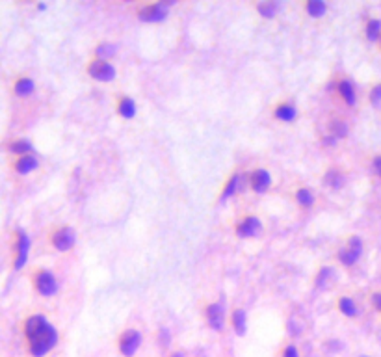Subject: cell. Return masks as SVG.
<instances>
[{
    "label": "cell",
    "mask_w": 381,
    "mask_h": 357,
    "mask_svg": "<svg viewBox=\"0 0 381 357\" xmlns=\"http://www.w3.org/2000/svg\"><path fill=\"white\" fill-rule=\"evenodd\" d=\"M275 117L281 121H292L296 117V108L292 105H279L275 108Z\"/></svg>",
    "instance_id": "4fadbf2b"
},
{
    "label": "cell",
    "mask_w": 381,
    "mask_h": 357,
    "mask_svg": "<svg viewBox=\"0 0 381 357\" xmlns=\"http://www.w3.org/2000/svg\"><path fill=\"white\" fill-rule=\"evenodd\" d=\"M329 130H331V136H335V138H344L348 134V125L344 121H340V119H335L329 125Z\"/></svg>",
    "instance_id": "44dd1931"
},
{
    "label": "cell",
    "mask_w": 381,
    "mask_h": 357,
    "mask_svg": "<svg viewBox=\"0 0 381 357\" xmlns=\"http://www.w3.org/2000/svg\"><path fill=\"white\" fill-rule=\"evenodd\" d=\"M338 348H340V342H338V340H329V344H326V350L337 351Z\"/></svg>",
    "instance_id": "1f68e13d"
},
{
    "label": "cell",
    "mask_w": 381,
    "mask_h": 357,
    "mask_svg": "<svg viewBox=\"0 0 381 357\" xmlns=\"http://www.w3.org/2000/svg\"><path fill=\"white\" fill-rule=\"evenodd\" d=\"M28 247H30V240L26 234L21 233L19 236V257L15 260V268H21V266L26 262V257H28Z\"/></svg>",
    "instance_id": "8fae6325"
},
{
    "label": "cell",
    "mask_w": 381,
    "mask_h": 357,
    "mask_svg": "<svg viewBox=\"0 0 381 357\" xmlns=\"http://www.w3.org/2000/svg\"><path fill=\"white\" fill-rule=\"evenodd\" d=\"M238 183H240V177L236 175V177H233L231 181H229V185H227V188L223 190V194H222V201L223 199H227V197H231L236 192V188H238Z\"/></svg>",
    "instance_id": "484cf974"
},
{
    "label": "cell",
    "mask_w": 381,
    "mask_h": 357,
    "mask_svg": "<svg viewBox=\"0 0 381 357\" xmlns=\"http://www.w3.org/2000/svg\"><path fill=\"white\" fill-rule=\"evenodd\" d=\"M30 149H32V143L25 142V140H23V142H15L12 145L13 153H26V151H30Z\"/></svg>",
    "instance_id": "4316f807"
},
{
    "label": "cell",
    "mask_w": 381,
    "mask_h": 357,
    "mask_svg": "<svg viewBox=\"0 0 381 357\" xmlns=\"http://www.w3.org/2000/svg\"><path fill=\"white\" fill-rule=\"evenodd\" d=\"M374 167H375V171H377V175L381 177V156H377L374 160Z\"/></svg>",
    "instance_id": "d6a6232c"
},
{
    "label": "cell",
    "mask_w": 381,
    "mask_h": 357,
    "mask_svg": "<svg viewBox=\"0 0 381 357\" xmlns=\"http://www.w3.org/2000/svg\"><path fill=\"white\" fill-rule=\"evenodd\" d=\"M140 342H142V335L134 329H129V331L123 333V337L119 339V350L125 357H132L140 348Z\"/></svg>",
    "instance_id": "7a4b0ae2"
},
{
    "label": "cell",
    "mask_w": 381,
    "mask_h": 357,
    "mask_svg": "<svg viewBox=\"0 0 381 357\" xmlns=\"http://www.w3.org/2000/svg\"><path fill=\"white\" fill-rule=\"evenodd\" d=\"M207 320L216 331H222L223 326H225V313H223V307L220 303H214L207 309Z\"/></svg>",
    "instance_id": "52a82bcc"
},
{
    "label": "cell",
    "mask_w": 381,
    "mask_h": 357,
    "mask_svg": "<svg viewBox=\"0 0 381 357\" xmlns=\"http://www.w3.org/2000/svg\"><path fill=\"white\" fill-rule=\"evenodd\" d=\"M251 186L253 190L258 192V194H262V192L270 186V173L264 171V169H258L251 175Z\"/></svg>",
    "instance_id": "30bf717a"
},
{
    "label": "cell",
    "mask_w": 381,
    "mask_h": 357,
    "mask_svg": "<svg viewBox=\"0 0 381 357\" xmlns=\"http://www.w3.org/2000/svg\"><path fill=\"white\" fill-rule=\"evenodd\" d=\"M233 324H234V331L238 335H244L246 333V313L244 311H236L233 314Z\"/></svg>",
    "instance_id": "ffe728a7"
},
{
    "label": "cell",
    "mask_w": 381,
    "mask_h": 357,
    "mask_svg": "<svg viewBox=\"0 0 381 357\" xmlns=\"http://www.w3.org/2000/svg\"><path fill=\"white\" fill-rule=\"evenodd\" d=\"M119 114H121L125 119L134 117V114H136L134 101H130V99H121V103H119Z\"/></svg>",
    "instance_id": "9a60e30c"
},
{
    "label": "cell",
    "mask_w": 381,
    "mask_h": 357,
    "mask_svg": "<svg viewBox=\"0 0 381 357\" xmlns=\"http://www.w3.org/2000/svg\"><path fill=\"white\" fill-rule=\"evenodd\" d=\"M370 101H372L374 105H379L381 103V84L372 90V93H370Z\"/></svg>",
    "instance_id": "f1b7e54d"
},
{
    "label": "cell",
    "mask_w": 381,
    "mask_h": 357,
    "mask_svg": "<svg viewBox=\"0 0 381 357\" xmlns=\"http://www.w3.org/2000/svg\"><path fill=\"white\" fill-rule=\"evenodd\" d=\"M296 199H298V203L305 205V207H311V205L314 203V196H313V192L305 190V188H302V190H298V192H296Z\"/></svg>",
    "instance_id": "603a6c76"
},
{
    "label": "cell",
    "mask_w": 381,
    "mask_h": 357,
    "mask_svg": "<svg viewBox=\"0 0 381 357\" xmlns=\"http://www.w3.org/2000/svg\"><path fill=\"white\" fill-rule=\"evenodd\" d=\"M283 357H300V353H298V350H296V346H289V348L284 350Z\"/></svg>",
    "instance_id": "4dcf8cb0"
},
{
    "label": "cell",
    "mask_w": 381,
    "mask_h": 357,
    "mask_svg": "<svg viewBox=\"0 0 381 357\" xmlns=\"http://www.w3.org/2000/svg\"><path fill=\"white\" fill-rule=\"evenodd\" d=\"M324 181H326V185H329L331 188H340V186L344 185V177H342V173L335 171V169L327 171Z\"/></svg>",
    "instance_id": "e0dca14e"
},
{
    "label": "cell",
    "mask_w": 381,
    "mask_h": 357,
    "mask_svg": "<svg viewBox=\"0 0 381 357\" xmlns=\"http://www.w3.org/2000/svg\"><path fill=\"white\" fill-rule=\"evenodd\" d=\"M327 6L326 2H322V0H311L307 4V12L313 15V17H322L324 13H326Z\"/></svg>",
    "instance_id": "ac0fdd59"
},
{
    "label": "cell",
    "mask_w": 381,
    "mask_h": 357,
    "mask_svg": "<svg viewBox=\"0 0 381 357\" xmlns=\"http://www.w3.org/2000/svg\"><path fill=\"white\" fill-rule=\"evenodd\" d=\"M333 281H335V274H333L331 268H322V272L316 277V285H318L320 289H327Z\"/></svg>",
    "instance_id": "5bb4252c"
},
{
    "label": "cell",
    "mask_w": 381,
    "mask_h": 357,
    "mask_svg": "<svg viewBox=\"0 0 381 357\" xmlns=\"http://www.w3.org/2000/svg\"><path fill=\"white\" fill-rule=\"evenodd\" d=\"M25 333L30 346V353L34 357H43L54 348L58 340V333L43 316H30L25 324Z\"/></svg>",
    "instance_id": "6da1fadb"
},
{
    "label": "cell",
    "mask_w": 381,
    "mask_h": 357,
    "mask_svg": "<svg viewBox=\"0 0 381 357\" xmlns=\"http://www.w3.org/2000/svg\"><path fill=\"white\" fill-rule=\"evenodd\" d=\"M338 92L346 99L348 105H353V103H355V92H353L350 82H340V84H338Z\"/></svg>",
    "instance_id": "d6986e66"
},
{
    "label": "cell",
    "mask_w": 381,
    "mask_h": 357,
    "mask_svg": "<svg viewBox=\"0 0 381 357\" xmlns=\"http://www.w3.org/2000/svg\"><path fill=\"white\" fill-rule=\"evenodd\" d=\"M338 309H340L346 316H355L357 314L355 303L351 302L350 298H340V302H338Z\"/></svg>",
    "instance_id": "7402d4cb"
},
{
    "label": "cell",
    "mask_w": 381,
    "mask_h": 357,
    "mask_svg": "<svg viewBox=\"0 0 381 357\" xmlns=\"http://www.w3.org/2000/svg\"><path fill=\"white\" fill-rule=\"evenodd\" d=\"M166 15H167V10L164 4H151V6H145L140 10V19H142V21H147V23L164 21Z\"/></svg>",
    "instance_id": "8992f818"
},
{
    "label": "cell",
    "mask_w": 381,
    "mask_h": 357,
    "mask_svg": "<svg viewBox=\"0 0 381 357\" xmlns=\"http://www.w3.org/2000/svg\"><path fill=\"white\" fill-rule=\"evenodd\" d=\"M89 74H91L95 80L108 82V80H114V76H116V69L112 67L106 60H95V62L89 65Z\"/></svg>",
    "instance_id": "3957f363"
},
{
    "label": "cell",
    "mask_w": 381,
    "mask_h": 357,
    "mask_svg": "<svg viewBox=\"0 0 381 357\" xmlns=\"http://www.w3.org/2000/svg\"><path fill=\"white\" fill-rule=\"evenodd\" d=\"M97 54L99 56H105V58H108V56L114 54V47L112 45H101L97 49Z\"/></svg>",
    "instance_id": "83f0119b"
},
{
    "label": "cell",
    "mask_w": 381,
    "mask_h": 357,
    "mask_svg": "<svg viewBox=\"0 0 381 357\" xmlns=\"http://www.w3.org/2000/svg\"><path fill=\"white\" fill-rule=\"evenodd\" d=\"M37 167V160L34 156H23L21 160L15 162V169L19 173H30Z\"/></svg>",
    "instance_id": "7c38bea8"
},
{
    "label": "cell",
    "mask_w": 381,
    "mask_h": 357,
    "mask_svg": "<svg viewBox=\"0 0 381 357\" xmlns=\"http://www.w3.org/2000/svg\"><path fill=\"white\" fill-rule=\"evenodd\" d=\"M36 287L43 296H52L58 290V283L50 272H39L36 276Z\"/></svg>",
    "instance_id": "5b68a950"
},
{
    "label": "cell",
    "mask_w": 381,
    "mask_h": 357,
    "mask_svg": "<svg viewBox=\"0 0 381 357\" xmlns=\"http://www.w3.org/2000/svg\"><path fill=\"white\" fill-rule=\"evenodd\" d=\"M379 28H381V23L379 21H370L368 26H366V37H368L370 41H375L377 37H379Z\"/></svg>",
    "instance_id": "d4e9b609"
},
{
    "label": "cell",
    "mask_w": 381,
    "mask_h": 357,
    "mask_svg": "<svg viewBox=\"0 0 381 357\" xmlns=\"http://www.w3.org/2000/svg\"><path fill=\"white\" fill-rule=\"evenodd\" d=\"M359 255H361V240H359L357 236H351L350 246L346 247V249H340V251H338V259H340L342 264L350 266L359 259Z\"/></svg>",
    "instance_id": "277c9868"
},
{
    "label": "cell",
    "mask_w": 381,
    "mask_h": 357,
    "mask_svg": "<svg viewBox=\"0 0 381 357\" xmlns=\"http://www.w3.org/2000/svg\"><path fill=\"white\" fill-rule=\"evenodd\" d=\"M363 357H366V355H363Z\"/></svg>",
    "instance_id": "e575fe53"
},
{
    "label": "cell",
    "mask_w": 381,
    "mask_h": 357,
    "mask_svg": "<svg viewBox=\"0 0 381 357\" xmlns=\"http://www.w3.org/2000/svg\"><path fill=\"white\" fill-rule=\"evenodd\" d=\"M52 244H54L56 249H60V251H67L69 247L74 244L73 231H71V229H60V231L52 236Z\"/></svg>",
    "instance_id": "ba28073f"
},
{
    "label": "cell",
    "mask_w": 381,
    "mask_h": 357,
    "mask_svg": "<svg viewBox=\"0 0 381 357\" xmlns=\"http://www.w3.org/2000/svg\"><path fill=\"white\" fill-rule=\"evenodd\" d=\"M277 10H279V4H275V2H264V4H258V12H260V15H264V17H273Z\"/></svg>",
    "instance_id": "cb8c5ba5"
},
{
    "label": "cell",
    "mask_w": 381,
    "mask_h": 357,
    "mask_svg": "<svg viewBox=\"0 0 381 357\" xmlns=\"http://www.w3.org/2000/svg\"><path fill=\"white\" fill-rule=\"evenodd\" d=\"M258 231H260V222H258L257 218H246L236 227V233L240 236H255V234H258Z\"/></svg>",
    "instance_id": "9c48e42d"
},
{
    "label": "cell",
    "mask_w": 381,
    "mask_h": 357,
    "mask_svg": "<svg viewBox=\"0 0 381 357\" xmlns=\"http://www.w3.org/2000/svg\"><path fill=\"white\" fill-rule=\"evenodd\" d=\"M160 344L162 346L169 344V331H167V329H162V331H160Z\"/></svg>",
    "instance_id": "f546056e"
},
{
    "label": "cell",
    "mask_w": 381,
    "mask_h": 357,
    "mask_svg": "<svg viewBox=\"0 0 381 357\" xmlns=\"http://www.w3.org/2000/svg\"><path fill=\"white\" fill-rule=\"evenodd\" d=\"M34 92V82L30 78H21V80L15 84V93L21 95V97H26V95H30Z\"/></svg>",
    "instance_id": "2e32d148"
},
{
    "label": "cell",
    "mask_w": 381,
    "mask_h": 357,
    "mask_svg": "<svg viewBox=\"0 0 381 357\" xmlns=\"http://www.w3.org/2000/svg\"><path fill=\"white\" fill-rule=\"evenodd\" d=\"M171 357H184V353H182V351H178V353H173Z\"/></svg>",
    "instance_id": "836d02e7"
}]
</instances>
